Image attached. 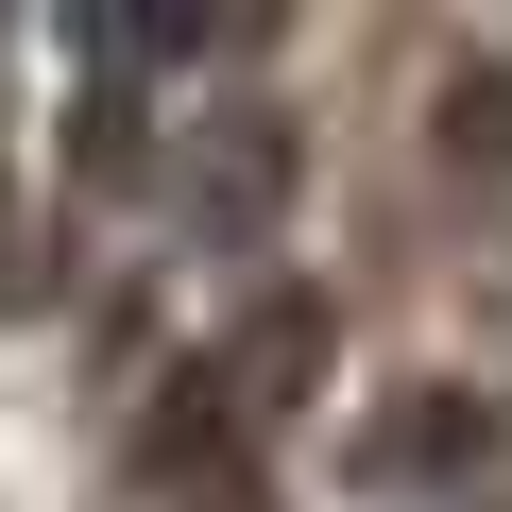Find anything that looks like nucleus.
<instances>
[{
  "instance_id": "nucleus-3",
  "label": "nucleus",
  "mask_w": 512,
  "mask_h": 512,
  "mask_svg": "<svg viewBox=\"0 0 512 512\" xmlns=\"http://www.w3.org/2000/svg\"><path fill=\"white\" fill-rule=\"evenodd\" d=\"M444 154L461 171H512V69H461L444 86Z\"/></svg>"
},
{
  "instance_id": "nucleus-1",
  "label": "nucleus",
  "mask_w": 512,
  "mask_h": 512,
  "mask_svg": "<svg viewBox=\"0 0 512 512\" xmlns=\"http://www.w3.org/2000/svg\"><path fill=\"white\" fill-rule=\"evenodd\" d=\"M478 444H495V427H478V393H410V410H376V427H359V478H393V495H410V478H461Z\"/></svg>"
},
{
  "instance_id": "nucleus-2",
  "label": "nucleus",
  "mask_w": 512,
  "mask_h": 512,
  "mask_svg": "<svg viewBox=\"0 0 512 512\" xmlns=\"http://www.w3.org/2000/svg\"><path fill=\"white\" fill-rule=\"evenodd\" d=\"M308 359H325V308H308V291H291V308H256V342H239V376H256V410H274V393H291ZM239 376H222V393H239Z\"/></svg>"
}]
</instances>
